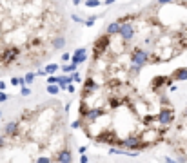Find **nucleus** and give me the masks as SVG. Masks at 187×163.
<instances>
[{
    "mask_svg": "<svg viewBox=\"0 0 187 163\" xmlns=\"http://www.w3.org/2000/svg\"><path fill=\"white\" fill-rule=\"evenodd\" d=\"M111 45V35H102L98 40L95 42V45H93V53H95V58H100L102 55H105V49Z\"/></svg>",
    "mask_w": 187,
    "mask_h": 163,
    "instance_id": "f257e3e1",
    "label": "nucleus"
},
{
    "mask_svg": "<svg viewBox=\"0 0 187 163\" xmlns=\"http://www.w3.org/2000/svg\"><path fill=\"white\" fill-rule=\"evenodd\" d=\"M18 56H20V49L18 47H6L0 53V63L2 65H11Z\"/></svg>",
    "mask_w": 187,
    "mask_h": 163,
    "instance_id": "f03ea898",
    "label": "nucleus"
},
{
    "mask_svg": "<svg viewBox=\"0 0 187 163\" xmlns=\"http://www.w3.org/2000/svg\"><path fill=\"white\" fill-rule=\"evenodd\" d=\"M131 62H133V65H140V67H144L146 63L151 62V58H149V53H147V51L140 49V47H134V49L131 51Z\"/></svg>",
    "mask_w": 187,
    "mask_h": 163,
    "instance_id": "7ed1b4c3",
    "label": "nucleus"
},
{
    "mask_svg": "<svg viewBox=\"0 0 187 163\" xmlns=\"http://www.w3.org/2000/svg\"><path fill=\"white\" fill-rule=\"evenodd\" d=\"M120 38L124 42H129L134 38V25L131 22H125V24H120Z\"/></svg>",
    "mask_w": 187,
    "mask_h": 163,
    "instance_id": "20e7f679",
    "label": "nucleus"
},
{
    "mask_svg": "<svg viewBox=\"0 0 187 163\" xmlns=\"http://www.w3.org/2000/svg\"><path fill=\"white\" fill-rule=\"evenodd\" d=\"M156 118H158V122L162 123V125H171V123H173V118H174V116H173V109H162Z\"/></svg>",
    "mask_w": 187,
    "mask_h": 163,
    "instance_id": "39448f33",
    "label": "nucleus"
},
{
    "mask_svg": "<svg viewBox=\"0 0 187 163\" xmlns=\"http://www.w3.org/2000/svg\"><path fill=\"white\" fill-rule=\"evenodd\" d=\"M85 60H87V49H85V47H78V49L73 53L71 62H73V63H76V65H80V63H84Z\"/></svg>",
    "mask_w": 187,
    "mask_h": 163,
    "instance_id": "423d86ee",
    "label": "nucleus"
},
{
    "mask_svg": "<svg viewBox=\"0 0 187 163\" xmlns=\"http://www.w3.org/2000/svg\"><path fill=\"white\" fill-rule=\"evenodd\" d=\"M4 134L6 136H15L18 134V122H9L4 127Z\"/></svg>",
    "mask_w": 187,
    "mask_h": 163,
    "instance_id": "0eeeda50",
    "label": "nucleus"
},
{
    "mask_svg": "<svg viewBox=\"0 0 187 163\" xmlns=\"http://www.w3.org/2000/svg\"><path fill=\"white\" fill-rule=\"evenodd\" d=\"M96 89H98V85H96V82L93 80L91 76L84 82V96H85V94H89L91 91H96Z\"/></svg>",
    "mask_w": 187,
    "mask_h": 163,
    "instance_id": "6e6552de",
    "label": "nucleus"
},
{
    "mask_svg": "<svg viewBox=\"0 0 187 163\" xmlns=\"http://www.w3.org/2000/svg\"><path fill=\"white\" fill-rule=\"evenodd\" d=\"M173 80H178V82H184L187 80V67H180L173 73Z\"/></svg>",
    "mask_w": 187,
    "mask_h": 163,
    "instance_id": "1a4fd4ad",
    "label": "nucleus"
},
{
    "mask_svg": "<svg viewBox=\"0 0 187 163\" xmlns=\"http://www.w3.org/2000/svg\"><path fill=\"white\" fill-rule=\"evenodd\" d=\"M100 116H104V111H102V109H91L85 118H87L89 122H96V118H100Z\"/></svg>",
    "mask_w": 187,
    "mask_h": 163,
    "instance_id": "9d476101",
    "label": "nucleus"
},
{
    "mask_svg": "<svg viewBox=\"0 0 187 163\" xmlns=\"http://www.w3.org/2000/svg\"><path fill=\"white\" fill-rule=\"evenodd\" d=\"M71 160H73V158H71V152H69L67 149H64L62 152L56 156V161L58 163H71Z\"/></svg>",
    "mask_w": 187,
    "mask_h": 163,
    "instance_id": "9b49d317",
    "label": "nucleus"
},
{
    "mask_svg": "<svg viewBox=\"0 0 187 163\" xmlns=\"http://www.w3.org/2000/svg\"><path fill=\"white\" fill-rule=\"evenodd\" d=\"M65 38H64V36H55V38H53V40H51V45H53V49H56V51H58V49H64V47H65Z\"/></svg>",
    "mask_w": 187,
    "mask_h": 163,
    "instance_id": "f8f14e48",
    "label": "nucleus"
},
{
    "mask_svg": "<svg viewBox=\"0 0 187 163\" xmlns=\"http://www.w3.org/2000/svg\"><path fill=\"white\" fill-rule=\"evenodd\" d=\"M105 33H107V35H111V36H115V35H118V33H120V24H118V22H111V24L107 25V29H105Z\"/></svg>",
    "mask_w": 187,
    "mask_h": 163,
    "instance_id": "ddd939ff",
    "label": "nucleus"
},
{
    "mask_svg": "<svg viewBox=\"0 0 187 163\" xmlns=\"http://www.w3.org/2000/svg\"><path fill=\"white\" fill-rule=\"evenodd\" d=\"M73 74H71V76H58V82H56V83H58V85H60V89H67V85H69V83H73Z\"/></svg>",
    "mask_w": 187,
    "mask_h": 163,
    "instance_id": "4468645a",
    "label": "nucleus"
},
{
    "mask_svg": "<svg viewBox=\"0 0 187 163\" xmlns=\"http://www.w3.org/2000/svg\"><path fill=\"white\" fill-rule=\"evenodd\" d=\"M166 82H169V78H166V76H156V78H153V87L158 89V87H162Z\"/></svg>",
    "mask_w": 187,
    "mask_h": 163,
    "instance_id": "2eb2a0df",
    "label": "nucleus"
},
{
    "mask_svg": "<svg viewBox=\"0 0 187 163\" xmlns=\"http://www.w3.org/2000/svg\"><path fill=\"white\" fill-rule=\"evenodd\" d=\"M47 93L49 94H58L60 93V85H56V83H47Z\"/></svg>",
    "mask_w": 187,
    "mask_h": 163,
    "instance_id": "dca6fc26",
    "label": "nucleus"
},
{
    "mask_svg": "<svg viewBox=\"0 0 187 163\" xmlns=\"http://www.w3.org/2000/svg\"><path fill=\"white\" fill-rule=\"evenodd\" d=\"M136 17H138V15H134V13H129V15H124V17H120V18H118V24H125V22H131V20H134V18H136Z\"/></svg>",
    "mask_w": 187,
    "mask_h": 163,
    "instance_id": "f3484780",
    "label": "nucleus"
},
{
    "mask_svg": "<svg viewBox=\"0 0 187 163\" xmlns=\"http://www.w3.org/2000/svg\"><path fill=\"white\" fill-rule=\"evenodd\" d=\"M56 71H58V63H49V65L45 67V73H47V74H55Z\"/></svg>",
    "mask_w": 187,
    "mask_h": 163,
    "instance_id": "a211bd4d",
    "label": "nucleus"
},
{
    "mask_svg": "<svg viewBox=\"0 0 187 163\" xmlns=\"http://www.w3.org/2000/svg\"><path fill=\"white\" fill-rule=\"evenodd\" d=\"M62 71L64 73H75L76 71V63L71 62V65H62Z\"/></svg>",
    "mask_w": 187,
    "mask_h": 163,
    "instance_id": "6ab92c4d",
    "label": "nucleus"
},
{
    "mask_svg": "<svg viewBox=\"0 0 187 163\" xmlns=\"http://www.w3.org/2000/svg\"><path fill=\"white\" fill-rule=\"evenodd\" d=\"M100 4V0H85V7H98Z\"/></svg>",
    "mask_w": 187,
    "mask_h": 163,
    "instance_id": "aec40b11",
    "label": "nucleus"
},
{
    "mask_svg": "<svg viewBox=\"0 0 187 163\" xmlns=\"http://www.w3.org/2000/svg\"><path fill=\"white\" fill-rule=\"evenodd\" d=\"M89 111H91V109H87V105H85V103H80V116H82V118L87 116V112H89Z\"/></svg>",
    "mask_w": 187,
    "mask_h": 163,
    "instance_id": "412c9836",
    "label": "nucleus"
},
{
    "mask_svg": "<svg viewBox=\"0 0 187 163\" xmlns=\"http://www.w3.org/2000/svg\"><path fill=\"white\" fill-rule=\"evenodd\" d=\"M24 78H25V83H33V80L37 78V73H27Z\"/></svg>",
    "mask_w": 187,
    "mask_h": 163,
    "instance_id": "4be33fe9",
    "label": "nucleus"
},
{
    "mask_svg": "<svg viewBox=\"0 0 187 163\" xmlns=\"http://www.w3.org/2000/svg\"><path fill=\"white\" fill-rule=\"evenodd\" d=\"M7 100H9V94H7L6 91H0V103L7 102Z\"/></svg>",
    "mask_w": 187,
    "mask_h": 163,
    "instance_id": "5701e85b",
    "label": "nucleus"
},
{
    "mask_svg": "<svg viewBox=\"0 0 187 163\" xmlns=\"http://www.w3.org/2000/svg\"><path fill=\"white\" fill-rule=\"evenodd\" d=\"M95 22H96V17H91V18H87V20L84 22V25H87V27H91V25H95Z\"/></svg>",
    "mask_w": 187,
    "mask_h": 163,
    "instance_id": "b1692460",
    "label": "nucleus"
},
{
    "mask_svg": "<svg viewBox=\"0 0 187 163\" xmlns=\"http://www.w3.org/2000/svg\"><path fill=\"white\" fill-rule=\"evenodd\" d=\"M37 163H51V160H49L47 156H38V158H37Z\"/></svg>",
    "mask_w": 187,
    "mask_h": 163,
    "instance_id": "393cba45",
    "label": "nucleus"
},
{
    "mask_svg": "<svg viewBox=\"0 0 187 163\" xmlns=\"http://www.w3.org/2000/svg\"><path fill=\"white\" fill-rule=\"evenodd\" d=\"M73 80L76 82V83H80V82H82V76H80V74H78V73L75 71V73H73Z\"/></svg>",
    "mask_w": 187,
    "mask_h": 163,
    "instance_id": "a878e982",
    "label": "nucleus"
},
{
    "mask_svg": "<svg viewBox=\"0 0 187 163\" xmlns=\"http://www.w3.org/2000/svg\"><path fill=\"white\" fill-rule=\"evenodd\" d=\"M71 127H73V129H80V127H82V120H76V122H73V123H71Z\"/></svg>",
    "mask_w": 187,
    "mask_h": 163,
    "instance_id": "bb28decb",
    "label": "nucleus"
},
{
    "mask_svg": "<svg viewBox=\"0 0 187 163\" xmlns=\"http://www.w3.org/2000/svg\"><path fill=\"white\" fill-rule=\"evenodd\" d=\"M22 96H29V94H31V89H27V87H22Z\"/></svg>",
    "mask_w": 187,
    "mask_h": 163,
    "instance_id": "cd10ccee",
    "label": "nucleus"
},
{
    "mask_svg": "<svg viewBox=\"0 0 187 163\" xmlns=\"http://www.w3.org/2000/svg\"><path fill=\"white\" fill-rule=\"evenodd\" d=\"M71 18H73V22H76V24H84V22H85V20H82V18H80L78 15H73Z\"/></svg>",
    "mask_w": 187,
    "mask_h": 163,
    "instance_id": "c85d7f7f",
    "label": "nucleus"
},
{
    "mask_svg": "<svg viewBox=\"0 0 187 163\" xmlns=\"http://www.w3.org/2000/svg\"><path fill=\"white\" fill-rule=\"evenodd\" d=\"M56 82H58V76H53V74H51V76L47 78V83H56Z\"/></svg>",
    "mask_w": 187,
    "mask_h": 163,
    "instance_id": "c756f323",
    "label": "nucleus"
},
{
    "mask_svg": "<svg viewBox=\"0 0 187 163\" xmlns=\"http://www.w3.org/2000/svg\"><path fill=\"white\" fill-rule=\"evenodd\" d=\"M73 58V55H69V53H64L62 55V62H67V60H71Z\"/></svg>",
    "mask_w": 187,
    "mask_h": 163,
    "instance_id": "7c9ffc66",
    "label": "nucleus"
},
{
    "mask_svg": "<svg viewBox=\"0 0 187 163\" xmlns=\"http://www.w3.org/2000/svg\"><path fill=\"white\" fill-rule=\"evenodd\" d=\"M11 85H20V78L13 76V78H11Z\"/></svg>",
    "mask_w": 187,
    "mask_h": 163,
    "instance_id": "2f4dec72",
    "label": "nucleus"
},
{
    "mask_svg": "<svg viewBox=\"0 0 187 163\" xmlns=\"http://www.w3.org/2000/svg\"><path fill=\"white\" fill-rule=\"evenodd\" d=\"M109 103H111V107H116V105L120 103V100H116V98H111V100H109Z\"/></svg>",
    "mask_w": 187,
    "mask_h": 163,
    "instance_id": "473e14b6",
    "label": "nucleus"
},
{
    "mask_svg": "<svg viewBox=\"0 0 187 163\" xmlns=\"http://www.w3.org/2000/svg\"><path fill=\"white\" fill-rule=\"evenodd\" d=\"M171 2H174V0H158L160 6H164V4H171Z\"/></svg>",
    "mask_w": 187,
    "mask_h": 163,
    "instance_id": "72a5a7b5",
    "label": "nucleus"
},
{
    "mask_svg": "<svg viewBox=\"0 0 187 163\" xmlns=\"http://www.w3.org/2000/svg\"><path fill=\"white\" fill-rule=\"evenodd\" d=\"M67 91H69V93H75V85H73V83H69V85H67Z\"/></svg>",
    "mask_w": 187,
    "mask_h": 163,
    "instance_id": "f704fd0d",
    "label": "nucleus"
},
{
    "mask_svg": "<svg viewBox=\"0 0 187 163\" xmlns=\"http://www.w3.org/2000/svg\"><path fill=\"white\" fill-rule=\"evenodd\" d=\"M45 74H47L45 69H44V71H37V76H45Z\"/></svg>",
    "mask_w": 187,
    "mask_h": 163,
    "instance_id": "c9c22d12",
    "label": "nucleus"
},
{
    "mask_svg": "<svg viewBox=\"0 0 187 163\" xmlns=\"http://www.w3.org/2000/svg\"><path fill=\"white\" fill-rule=\"evenodd\" d=\"M89 161V158H87V156H82V158H80V163H87Z\"/></svg>",
    "mask_w": 187,
    "mask_h": 163,
    "instance_id": "e433bc0d",
    "label": "nucleus"
},
{
    "mask_svg": "<svg viewBox=\"0 0 187 163\" xmlns=\"http://www.w3.org/2000/svg\"><path fill=\"white\" fill-rule=\"evenodd\" d=\"M166 163H180V161H174V160H171V158H166Z\"/></svg>",
    "mask_w": 187,
    "mask_h": 163,
    "instance_id": "4c0bfd02",
    "label": "nucleus"
},
{
    "mask_svg": "<svg viewBox=\"0 0 187 163\" xmlns=\"http://www.w3.org/2000/svg\"><path fill=\"white\" fill-rule=\"evenodd\" d=\"M4 89H6V83H4V82L0 80V91H4Z\"/></svg>",
    "mask_w": 187,
    "mask_h": 163,
    "instance_id": "58836bf2",
    "label": "nucleus"
},
{
    "mask_svg": "<svg viewBox=\"0 0 187 163\" xmlns=\"http://www.w3.org/2000/svg\"><path fill=\"white\" fill-rule=\"evenodd\" d=\"M113 2H116V0H105L104 4H105V6H111V4H113Z\"/></svg>",
    "mask_w": 187,
    "mask_h": 163,
    "instance_id": "ea45409f",
    "label": "nucleus"
},
{
    "mask_svg": "<svg viewBox=\"0 0 187 163\" xmlns=\"http://www.w3.org/2000/svg\"><path fill=\"white\" fill-rule=\"evenodd\" d=\"M4 143H6V140H4V134H2V136H0V147H2Z\"/></svg>",
    "mask_w": 187,
    "mask_h": 163,
    "instance_id": "a19ab883",
    "label": "nucleus"
},
{
    "mask_svg": "<svg viewBox=\"0 0 187 163\" xmlns=\"http://www.w3.org/2000/svg\"><path fill=\"white\" fill-rule=\"evenodd\" d=\"M184 114H185V116H187V109H185V112H184Z\"/></svg>",
    "mask_w": 187,
    "mask_h": 163,
    "instance_id": "79ce46f5",
    "label": "nucleus"
},
{
    "mask_svg": "<svg viewBox=\"0 0 187 163\" xmlns=\"http://www.w3.org/2000/svg\"><path fill=\"white\" fill-rule=\"evenodd\" d=\"M0 118H2V111H0Z\"/></svg>",
    "mask_w": 187,
    "mask_h": 163,
    "instance_id": "37998d69",
    "label": "nucleus"
}]
</instances>
